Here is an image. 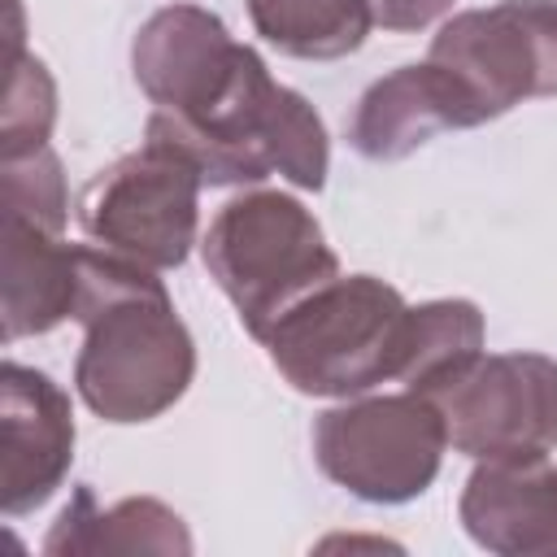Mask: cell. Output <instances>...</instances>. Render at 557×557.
<instances>
[{
  "label": "cell",
  "instance_id": "obj_1",
  "mask_svg": "<svg viewBox=\"0 0 557 557\" xmlns=\"http://www.w3.org/2000/svg\"><path fill=\"white\" fill-rule=\"evenodd\" d=\"M74 322L83 326L74 387L96 418L152 422L191 387L196 344L157 270L78 244Z\"/></svg>",
  "mask_w": 557,
  "mask_h": 557
},
{
  "label": "cell",
  "instance_id": "obj_2",
  "mask_svg": "<svg viewBox=\"0 0 557 557\" xmlns=\"http://www.w3.org/2000/svg\"><path fill=\"white\" fill-rule=\"evenodd\" d=\"M409 309L374 274H335L296 300L261 344L296 392L348 400L400 379Z\"/></svg>",
  "mask_w": 557,
  "mask_h": 557
},
{
  "label": "cell",
  "instance_id": "obj_3",
  "mask_svg": "<svg viewBox=\"0 0 557 557\" xmlns=\"http://www.w3.org/2000/svg\"><path fill=\"white\" fill-rule=\"evenodd\" d=\"M200 252L209 278L257 344L296 300L339 274V257L318 218L296 196L265 187L226 200L209 222Z\"/></svg>",
  "mask_w": 557,
  "mask_h": 557
},
{
  "label": "cell",
  "instance_id": "obj_4",
  "mask_svg": "<svg viewBox=\"0 0 557 557\" xmlns=\"http://www.w3.org/2000/svg\"><path fill=\"white\" fill-rule=\"evenodd\" d=\"M200 187L205 178L196 161L178 144L144 131L135 152L87 178L74 218L87 244L122 252L161 274L178 270L196 244Z\"/></svg>",
  "mask_w": 557,
  "mask_h": 557
},
{
  "label": "cell",
  "instance_id": "obj_5",
  "mask_svg": "<svg viewBox=\"0 0 557 557\" xmlns=\"http://www.w3.org/2000/svg\"><path fill=\"white\" fill-rule=\"evenodd\" d=\"M309 440L318 470L335 487L370 505H405L435 483L448 426L431 396L405 387L322 409Z\"/></svg>",
  "mask_w": 557,
  "mask_h": 557
},
{
  "label": "cell",
  "instance_id": "obj_6",
  "mask_svg": "<svg viewBox=\"0 0 557 557\" xmlns=\"http://www.w3.org/2000/svg\"><path fill=\"white\" fill-rule=\"evenodd\" d=\"M426 396L448 444L474 461H535L557 448V361L544 352H474Z\"/></svg>",
  "mask_w": 557,
  "mask_h": 557
},
{
  "label": "cell",
  "instance_id": "obj_7",
  "mask_svg": "<svg viewBox=\"0 0 557 557\" xmlns=\"http://www.w3.org/2000/svg\"><path fill=\"white\" fill-rule=\"evenodd\" d=\"M426 61L444 65L487 122L522 100L557 96V0H496L448 17Z\"/></svg>",
  "mask_w": 557,
  "mask_h": 557
},
{
  "label": "cell",
  "instance_id": "obj_8",
  "mask_svg": "<svg viewBox=\"0 0 557 557\" xmlns=\"http://www.w3.org/2000/svg\"><path fill=\"white\" fill-rule=\"evenodd\" d=\"M248 52V44L226 35L218 13L200 4H165L135 30L131 70L157 109L183 122H200L222 104Z\"/></svg>",
  "mask_w": 557,
  "mask_h": 557
},
{
  "label": "cell",
  "instance_id": "obj_9",
  "mask_svg": "<svg viewBox=\"0 0 557 557\" xmlns=\"http://www.w3.org/2000/svg\"><path fill=\"white\" fill-rule=\"evenodd\" d=\"M74 413L70 396L35 366H0V509L35 513L70 474Z\"/></svg>",
  "mask_w": 557,
  "mask_h": 557
},
{
  "label": "cell",
  "instance_id": "obj_10",
  "mask_svg": "<svg viewBox=\"0 0 557 557\" xmlns=\"http://www.w3.org/2000/svg\"><path fill=\"white\" fill-rule=\"evenodd\" d=\"M483 122L474 96L444 65H396L361 91L348 117V148L366 161H405L440 131H470Z\"/></svg>",
  "mask_w": 557,
  "mask_h": 557
},
{
  "label": "cell",
  "instance_id": "obj_11",
  "mask_svg": "<svg viewBox=\"0 0 557 557\" xmlns=\"http://www.w3.org/2000/svg\"><path fill=\"white\" fill-rule=\"evenodd\" d=\"M466 535L500 557L557 553V466L535 461H479L461 487Z\"/></svg>",
  "mask_w": 557,
  "mask_h": 557
},
{
  "label": "cell",
  "instance_id": "obj_12",
  "mask_svg": "<svg viewBox=\"0 0 557 557\" xmlns=\"http://www.w3.org/2000/svg\"><path fill=\"white\" fill-rule=\"evenodd\" d=\"M78 296V244H65L57 231L4 213V265H0V313L4 344L44 335L74 318Z\"/></svg>",
  "mask_w": 557,
  "mask_h": 557
},
{
  "label": "cell",
  "instance_id": "obj_13",
  "mask_svg": "<svg viewBox=\"0 0 557 557\" xmlns=\"http://www.w3.org/2000/svg\"><path fill=\"white\" fill-rule=\"evenodd\" d=\"M44 553H191V535L183 518L152 496H126L100 509L83 483L52 522Z\"/></svg>",
  "mask_w": 557,
  "mask_h": 557
},
{
  "label": "cell",
  "instance_id": "obj_14",
  "mask_svg": "<svg viewBox=\"0 0 557 557\" xmlns=\"http://www.w3.org/2000/svg\"><path fill=\"white\" fill-rule=\"evenodd\" d=\"M252 30L300 61H339L357 52L374 26L370 0H244Z\"/></svg>",
  "mask_w": 557,
  "mask_h": 557
},
{
  "label": "cell",
  "instance_id": "obj_15",
  "mask_svg": "<svg viewBox=\"0 0 557 557\" xmlns=\"http://www.w3.org/2000/svg\"><path fill=\"white\" fill-rule=\"evenodd\" d=\"M474 352H483V313L474 300H426L409 309V335H405V361H400V387L431 392L453 370H461Z\"/></svg>",
  "mask_w": 557,
  "mask_h": 557
},
{
  "label": "cell",
  "instance_id": "obj_16",
  "mask_svg": "<svg viewBox=\"0 0 557 557\" xmlns=\"http://www.w3.org/2000/svg\"><path fill=\"white\" fill-rule=\"evenodd\" d=\"M57 122V83L35 52L9 61L4 104H0V161L48 148Z\"/></svg>",
  "mask_w": 557,
  "mask_h": 557
},
{
  "label": "cell",
  "instance_id": "obj_17",
  "mask_svg": "<svg viewBox=\"0 0 557 557\" xmlns=\"http://www.w3.org/2000/svg\"><path fill=\"white\" fill-rule=\"evenodd\" d=\"M0 183H4V213H17L26 222H39L48 231H65L70 218V191L65 174L52 148H35L22 157L0 161Z\"/></svg>",
  "mask_w": 557,
  "mask_h": 557
},
{
  "label": "cell",
  "instance_id": "obj_18",
  "mask_svg": "<svg viewBox=\"0 0 557 557\" xmlns=\"http://www.w3.org/2000/svg\"><path fill=\"white\" fill-rule=\"evenodd\" d=\"M453 9V0H370L374 26L383 30H422L435 17H444Z\"/></svg>",
  "mask_w": 557,
  "mask_h": 557
}]
</instances>
